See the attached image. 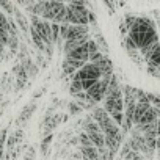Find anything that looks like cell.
<instances>
[{
  "mask_svg": "<svg viewBox=\"0 0 160 160\" xmlns=\"http://www.w3.org/2000/svg\"><path fill=\"white\" fill-rule=\"evenodd\" d=\"M78 144H80V148H93L94 144L91 143V140H90V137L85 133V132H82L78 135Z\"/></svg>",
  "mask_w": 160,
  "mask_h": 160,
  "instance_id": "2e32d148",
  "label": "cell"
},
{
  "mask_svg": "<svg viewBox=\"0 0 160 160\" xmlns=\"http://www.w3.org/2000/svg\"><path fill=\"white\" fill-rule=\"evenodd\" d=\"M102 2L105 3V7L108 8V11H110V13H113V11H115V2H113V0H102Z\"/></svg>",
  "mask_w": 160,
  "mask_h": 160,
  "instance_id": "603a6c76",
  "label": "cell"
},
{
  "mask_svg": "<svg viewBox=\"0 0 160 160\" xmlns=\"http://www.w3.org/2000/svg\"><path fill=\"white\" fill-rule=\"evenodd\" d=\"M96 44H98V47H99V50L104 53V55H107L108 53V44H107V41H105V38L102 36V33H98L96 35Z\"/></svg>",
  "mask_w": 160,
  "mask_h": 160,
  "instance_id": "5bb4252c",
  "label": "cell"
},
{
  "mask_svg": "<svg viewBox=\"0 0 160 160\" xmlns=\"http://www.w3.org/2000/svg\"><path fill=\"white\" fill-rule=\"evenodd\" d=\"M13 16H14V22H16V25L22 30V32H27V30H30V27H28V22L25 21V18H24V14L18 10V8H14V13H13Z\"/></svg>",
  "mask_w": 160,
  "mask_h": 160,
  "instance_id": "8fae6325",
  "label": "cell"
},
{
  "mask_svg": "<svg viewBox=\"0 0 160 160\" xmlns=\"http://www.w3.org/2000/svg\"><path fill=\"white\" fill-rule=\"evenodd\" d=\"M52 138H53V135H52V133H47V135H44V138L41 140L39 152H41L42 157H47V154H49V148H50V143H52Z\"/></svg>",
  "mask_w": 160,
  "mask_h": 160,
  "instance_id": "4fadbf2b",
  "label": "cell"
},
{
  "mask_svg": "<svg viewBox=\"0 0 160 160\" xmlns=\"http://www.w3.org/2000/svg\"><path fill=\"white\" fill-rule=\"evenodd\" d=\"M0 160H2V158H0Z\"/></svg>",
  "mask_w": 160,
  "mask_h": 160,
  "instance_id": "484cf974",
  "label": "cell"
},
{
  "mask_svg": "<svg viewBox=\"0 0 160 160\" xmlns=\"http://www.w3.org/2000/svg\"><path fill=\"white\" fill-rule=\"evenodd\" d=\"M69 91H71L72 96H75V94H78V93H82V91H83V88H82V82H80V80L72 78V80H71V88H69Z\"/></svg>",
  "mask_w": 160,
  "mask_h": 160,
  "instance_id": "9a60e30c",
  "label": "cell"
},
{
  "mask_svg": "<svg viewBox=\"0 0 160 160\" xmlns=\"http://www.w3.org/2000/svg\"><path fill=\"white\" fill-rule=\"evenodd\" d=\"M80 149V155L82 160H101L99 158V151L93 146V148H78Z\"/></svg>",
  "mask_w": 160,
  "mask_h": 160,
  "instance_id": "30bf717a",
  "label": "cell"
},
{
  "mask_svg": "<svg viewBox=\"0 0 160 160\" xmlns=\"http://www.w3.org/2000/svg\"><path fill=\"white\" fill-rule=\"evenodd\" d=\"M30 25L39 33V36L42 38V41L46 44V47L55 46L53 41H52V28H50V22L49 21H44V19H41L38 16H32V24Z\"/></svg>",
  "mask_w": 160,
  "mask_h": 160,
  "instance_id": "5b68a950",
  "label": "cell"
},
{
  "mask_svg": "<svg viewBox=\"0 0 160 160\" xmlns=\"http://www.w3.org/2000/svg\"><path fill=\"white\" fill-rule=\"evenodd\" d=\"M82 112V107H80L77 102H69V113L71 115H78Z\"/></svg>",
  "mask_w": 160,
  "mask_h": 160,
  "instance_id": "ffe728a7",
  "label": "cell"
},
{
  "mask_svg": "<svg viewBox=\"0 0 160 160\" xmlns=\"http://www.w3.org/2000/svg\"><path fill=\"white\" fill-rule=\"evenodd\" d=\"M140 55L146 61V66H152V68H158L160 69V41L152 44V46H149V47L141 49Z\"/></svg>",
  "mask_w": 160,
  "mask_h": 160,
  "instance_id": "8992f818",
  "label": "cell"
},
{
  "mask_svg": "<svg viewBox=\"0 0 160 160\" xmlns=\"http://www.w3.org/2000/svg\"><path fill=\"white\" fill-rule=\"evenodd\" d=\"M155 121H157V115L151 104H137L133 113V127H143Z\"/></svg>",
  "mask_w": 160,
  "mask_h": 160,
  "instance_id": "3957f363",
  "label": "cell"
},
{
  "mask_svg": "<svg viewBox=\"0 0 160 160\" xmlns=\"http://www.w3.org/2000/svg\"><path fill=\"white\" fill-rule=\"evenodd\" d=\"M88 14H90V10L87 7L66 3V22L71 25H90Z\"/></svg>",
  "mask_w": 160,
  "mask_h": 160,
  "instance_id": "277c9868",
  "label": "cell"
},
{
  "mask_svg": "<svg viewBox=\"0 0 160 160\" xmlns=\"http://www.w3.org/2000/svg\"><path fill=\"white\" fill-rule=\"evenodd\" d=\"M130 160H146V158H144V157H143L141 154H138V152H135V155H133V157H132Z\"/></svg>",
  "mask_w": 160,
  "mask_h": 160,
  "instance_id": "cb8c5ba5",
  "label": "cell"
},
{
  "mask_svg": "<svg viewBox=\"0 0 160 160\" xmlns=\"http://www.w3.org/2000/svg\"><path fill=\"white\" fill-rule=\"evenodd\" d=\"M127 36L133 41V44L137 46L138 50L158 42V33H157L155 22L144 16L137 18V21L132 25V28L129 30Z\"/></svg>",
  "mask_w": 160,
  "mask_h": 160,
  "instance_id": "6da1fadb",
  "label": "cell"
},
{
  "mask_svg": "<svg viewBox=\"0 0 160 160\" xmlns=\"http://www.w3.org/2000/svg\"><path fill=\"white\" fill-rule=\"evenodd\" d=\"M157 137H160V119H157Z\"/></svg>",
  "mask_w": 160,
  "mask_h": 160,
  "instance_id": "d4e9b609",
  "label": "cell"
},
{
  "mask_svg": "<svg viewBox=\"0 0 160 160\" xmlns=\"http://www.w3.org/2000/svg\"><path fill=\"white\" fill-rule=\"evenodd\" d=\"M35 110H36V102H35V101L28 102V104L22 108V112L19 113V116H18V119H16V124H18V126H24V124L33 116Z\"/></svg>",
  "mask_w": 160,
  "mask_h": 160,
  "instance_id": "9c48e42d",
  "label": "cell"
},
{
  "mask_svg": "<svg viewBox=\"0 0 160 160\" xmlns=\"http://www.w3.org/2000/svg\"><path fill=\"white\" fill-rule=\"evenodd\" d=\"M8 38H10V33H8L7 30H3V28H0V44H3V46L7 47Z\"/></svg>",
  "mask_w": 160,
  "mask_h": 160,
  "instance_id": "44dd1931",
  "label": "cell"
},
{
  "mask_svg": "<svg viewBox=\"0 0 160 160\" xmlns=\"http://www.w3.org/2000/svg\"><path fill=\"white\" fill-rule=\"evenodd\" d=\"M0 8H2L5 13L11 14V16H13V13H14V7H13V3H11V0H0Z\"/></svg>",
  "mask_w": 160,
  "mask_h": 160,
  "instance_id": "e0dca14e",
  "label": "cell"
},
{
  "mask_svg": "<svg viewBox=\"0 0 160 160\" xmlns=\"http://www.w3.org/2000/svg\"><path fill=\"white\" fill-rule=\"evenodd\" d=\"M108 80H110V78H101L94 87H91L88 91H85L87 96L90 98V101H93L94 104H101V102L104 101V98L107 96Z\"/></svg>",
  "mask_w": 160,
  "mask_h": 160,
  "instance_id": "ba28073f",
  "label": "cell"
},
{
  "mask_svg": "<svg viewBox=\"0 0 160 160\" xmlns=\"http://www.w3.org/2000/svg\"><path fill=\"white\" fill-rule=\"evenodd\" d=\"M101 77H102V74H101V71H99V68L96 66V64H93V63H87L83 68H80L72 77H71V80L72 78H75V80H101Z\"/></svg>",
  "mask_w": 160,
  "mask_h": 160,
  "instance_id": "52a82bcc",
  "label": "cell"
},
{
  "mask_svg": "<svg viewBox=\"0 0 160 160\" xmlns=\"http://www.w3.org/2000/svg\"><path fill=\"white\" fill-rule=\"evenodd\" d=\"M7 138H8V130L2 129V130H0V158H2V154H3V148H5Z\"/></svg>",
  "mask_w": 160,
  "mask_h": 160,
  "instance_id": "ac0fdd59",
  "label": "cell"
},
{
  "mask_svg": "<svg viewBox=\"0 0 160 160\" xmlns=\"http://www.w3.org/2000/svg\"><path fill=\"white\" fill-rule=\"evenodd\" d=\"M0 28H3V30H10V24H8V18L0 11Z\"/></svg>",
  "mask_w": 160,
  "mask_h": 160,
  "instance_id": "d6986e66",
  "label": "cell"
},
{
  "mask_svg": "<svg viewBox=\"0 0 160 160\" xmlns=\"http://www.w3.org/2000/svg\"><path fill=\"white\" fill-rule=\"evenodd\" d=\"M24 160H36V152H35L33 148H30V149L25 151V154H24Z\"/></svg>",
  "mask_w": 160,
  "mask_h": 160,
  "instance_id": "7402d4cb",
  "label": "cell"
},
{
  "mask_svg": "<svg viewBox=\"0 0 160 160\" xmlns=\"http://www.w3.org/2000/svg\"><path fill=\"white\" fill-rule=\"evenodd\" d=\"M30 35H32V41H33V44L36 46V49L39 50V52H46V44H44V41H42V38L39 36V33L30 25Z\"/></svg>",
  "mask_w": 160,
  "mask_h": 160,
  "instance_id": "7c38bea8",
  "label": "cell"
},
{
  "mask_svg": "<svg viewBox=\"0 0 160 160\" xmlns=\"http://www.w3.org/2000/svg\"><path fill=\"white\" fill-rule=\"evenodd\" d=\"M41 19L53 22V24H68L66 22V3L58 0H46L44 10L41 13Z\"/></svg>",
  "mask_w": 160,
  "mask_h": 160,
  "instance_id": "7a4b0ae2",
  "label": "cell"
}]
</instances>
